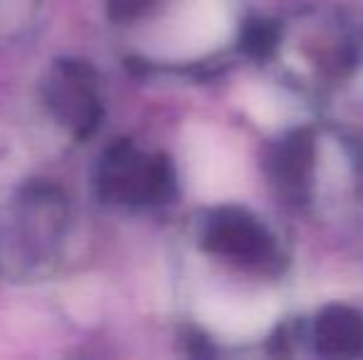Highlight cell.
<instances>
[{
  "mask_svg": "<svg viewBox=\"0 0 363 360\" xmlns=\"http://www.w3.org/2000/svg\"><path fill=\"white\" fill-rule=\"evenodd\" d=\"M67 195L50 180H28L0 200V277L35 281L55 272L67 245Z\"/></svg>",
  "mask_w": 363,
  "mask_h": 360,
  "instance_id": "1",
  "label": "cell"
},
{
  "mask_svg": "<svg viewBox=\"0 0 363 360\" xmlns=\"http://www.w3.org/2000/svg\"><path fill=\"white\" fill-rule=\"evenodd\" d=\"M359 59L351 25L334 10H304L272 25L262 62H282V77L306 96H324L349 79Z\"/></svg>",
  "mask_w": 363,
  "mask_h": 360,
  "instance_id": "2",
  "label": "cell"
},
{
  "mask_svg": "<svg viewBox=\"0 0 363 360\" xmlns=\"http://www.w3.org/2000/svg\"><path fill=\"white\" fill-rule=\"evenodd\" d=\"M196 242L208 257L252 277L277 281L287 269L277 232L242 205H216L198 215Z\"/></svg>",
  "mask_w": 363,
  "mask_h": 360,
  "instance_id": "3",
  "label": "cell"
},
{
  "mask_svg": "<svg viewBox=\"0 0 363 360\" xmlns=\"http://www.w3.org/2000/svg\"><path fill=\"white\" fill-rule=\"evenodd\" d=\"M91 185L104 205L144 210L171 202L178 190V178L168 156L119 139L101 151Z\"/></svg>",
  "mask_w": 363,
  "mask_h": 360,
  "instance_id": "4",
  "label": "cell"
},
{
  "mask_svg": "<svg viewBox=\"0 0 363 360\" xmlns=\"http://www.w3.org/2000/svg\"><path fill=\"white\" fill-rule=\"evenodd\" d=\"M43 101L72 139L86 141L104 121L99 74L84 59H55L43 79Z\"/></svg>",
  "mask_w": 363,
  "mask_h": 360,
  "instance_id": "5",
  "label": "cell"
},
{
  "mask_svg": "<svg viewBox=\"0 0 363 360\" xmlns=\"http://www.w3.org/2000/svg\"><path fill=\"white\" fill-rule=\"evenodd\" d=\"M321 136L316 129H291L279 136L277 144L269 149L267 175L279 200L294 210H309L319 200V163Z\"/></svg>",
  "mask_w": 363,
  "mask_h": 360,
  "instance_id": "6",
  "label": "cell"
},
{
  "mask_svg": "<svg viewBox=\"0 0 363 360\" xmlns=\"http://www.w3.org/2000/svg\"><path fill=\"white\" fill-rule=\"evenodd\" d=\"M272 343L284 346L304 341L316 356L324 358H361L363 356V311L349 303H326L301 328L277 326Z\"/></svg>",
  "mask_w": 363,
  "mask_h": 360,
  "instance_id": "7",
  "label": "cell"
},
{
  "mask_svg": "<svg viewBox=\"0 0 363 360\" xmlns=\"http://www.w3.org/2000/svg\"><path fill=\"white\" fill-rule=\"evenodd\" d=\"M161 3L163 0H104L109 18L119 25L139 23V20L148 18Z\"/></svg>",
  "mask_w": 363,
  "mask_h": 360,
  "instance_id": "8",
  "label": "cell"
}]
</instances>
